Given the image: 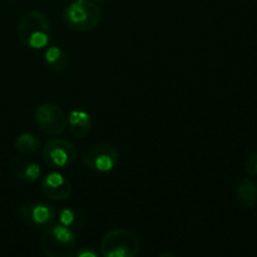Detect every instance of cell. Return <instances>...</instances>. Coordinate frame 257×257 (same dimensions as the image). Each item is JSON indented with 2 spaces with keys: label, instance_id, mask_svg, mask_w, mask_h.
I'll use <instances>...</instances> for the list:
<instances>
[{
  "label": "cell",
  "instance_id": "obj_3",
  "mask_svg": "<svg viewBox=\"0 0 257 257\" xmlns=\"http://www.w3.org/2000/svg\"><path fill=\"white\" fill-rule=\"evenodd\" d=\"M141 251V240L127 228H114L100 240V255L103 257H136Z\"/></svg>",
  "mask_w": 257,
  "mask_h": 257
},
{
  "label": "cell",
  "instance_id": "obj_5",
  "mask_svg": "<svg viewBox=\"0 0 257 257\" xmlns=\"http://www.w3.org/2000/svg\"><path fill=\"white\" fill-rule=\"evenodd\" d=\"M83 165L97 172H109L119 161L117 148L110 143H97L85 151L83 155Z\"/></svg>",
  "mask_w": 257,
  "mask_h": 257
},
{
  "label": "cell",
  "instance_id": "obj_15",
  "mask_svg": "<svg viewBox=\"0 0 257 257\" xmlns=\"http://www.w3.org/2000/svg\"><path fill=\"white\" fill-rule=\"evenodd\" d=\"M59 221L60 225L70 227V226H73L74 223L78 222V216L77 213L73 212L72 210H63L62 212L59 213Z\"/></svg>",
  "mask_w": 257,
  "mask_h": 257
},
{
  "label": "cell",
  "instance_id": "obj_9",
  "mask_svg": "<svg viewBox=\"0 0 257 257\" xmlns=\"http://www.w3.org/2000/svg\"><path fill=\"white\" fill-rule=\"evenodd\" d=\"M40 190L43 195L55 201L68 200L73 192L70 181L58 172H50L43 177L40 182Z\"/></svg>",
  "mask_w": 257,
  "mask_h": 257
},
{
  "label": "cell",
  "instance_id": "obj_7",
  "mask_svg": "<svg viewBox=\"0 0 257 257\" xmlns=\"http://www.w3.org/2000/svg\"><path fill=\"white\" fill-rule=\"evenodd\" d=\"M34 118L38 127L48 136L62 135L67 128V115L55 103H44L37 107Z\"/></svg>",
  "mask_w": 257,
  "mask_h": 257
},
{
  "label": "cell",
  "instance_id": "obj_6",
  "mask_svg": "<svg viewBox=\"0 0 257 257\" xmlns=\"http://www.w3.org/2000/svg\"><path fill=\"white\" fill-rule=\"evenodd\" d=\"M43 160L52 168L69 167L77 157V151L70 141L52 138L43 147Z\"/></svg>",
  "mask_w": 257,
  "mask_h": 257
},
{
  "label": "cell",
  "instance_id": "obj_10",
  "mask_svg": "<svg viewBox=\"0 0 257 257\" xmlns=\"http://www.w3.org/2000/svg\"><path fill=\"white\" fill-rule=\"evenodd\" d=\"M12 172L20 181L27 183H33L40 177V167L35 162L25 160L24 157H13L9 162Z\"/></svg>",
  "mask_w": 257,
  "mask_h": 257
},
{
  "label": "cell",
  "instance_id": "obj_8",
  "mask_svg": "<svg viewBox=\"0 0 257 257\" xmlns=\"http://www.w3.org/2000/svg\"><path fill=\"white\" fill-rule=\"evenodd\" d=\"M20 220L33 228L48 227L55 218V211L52 205L42 202H28L20 206Z\"/></svg>",
  "mask_w": 257,
  "mask_h": 257
},
{
  "label": "cell",
  "instance_id": "obj_12",
  "mask_svg": "<svg viewBox=\"0 0 257 257\" xmlns=\"http://www.w3.org/2000/svg\"><path fill=\"white\" fill-rule=\"evenodd\" d=\"M44 59L49 69L55 73H63L69 68L68 54L59 47H49L45 50Z\"/></svg>",
  "mask_w": 257,
  "mask_h": 257
},
{
  "label": "cell",
  "instance_id": "obj_1",
  "mask_svg": "<svg viewBox=\"0 0 257 257\" xmlns=\"http://www.w3.org/2000/svg\"><path fill=\"white\" fill-rule=\"evenodd\" d=\"M17 33L23 45L32 49H42L49 44L52 27L42 12L28 10L18 22Z\"/></svg>",
  "mask_w": 257,
  "mask_h": 257
},
{
  "label": "cell",
  "instance_id": "obj_2",
  "mask_svg": "<svg viewBox=\"0 0 257 257\" xmlns=\"http://www.w3.org/2000/svg\"><path fill=\"white\" fill-rule=\"evenodd\" d=\"M100 9L92 0H75L63 10V22L74 32L85 33L95 29L100 22Z\"/></svg>",
  "mask_w": 257,
  "mask_h": 257
},
{
  "label": "cell",
  "instance_id": "obj_4",
  "mask_svg": "<svg viewBox=\"0 0 257 257\" xmlns=\"http://www.w3.org/2000/svg\"><path fill=\"white\" fill-rule=\"evenodd\" d=\"M40 246L48 257H72L75 255L77 238L67 226H49L40 237Z\"/></svg>",
  "mask_w": 257,
  "mask_h": 257
},
{
  "label": "cell",
  "instance_id": "obj_16",
  "mask_svg": "<svg viewBox=\"0 0 257 257\" xmlns=\"http://www.w3.org/2000/svg\"><path fill=\"white\" fill-rule=\"evenodd\" d=\"M245 171L246 173L251 176H255L257 175V152L251 155L250 157L246 160L245 163Z\"/></svg>",
  "mask_w": 257,
  "mask_h": 257
},
{
  "label": "cell",
  "instance_id": "obj_11",
  "mask_svg": "<svg viewBox=\"0 0 257 257\" xmlns=\"http://www.w3.org/2000/svg\"><path fill=\"white\" fill-rule=\"evenodd\" d=\"M67 125L74 137H87L88 133L90 132V127H92L90 115L84 110H72L67 118Z\"/></svg>",
  "mask_w": 257,
  "mask_h": 257
},
{
  "label": "cell",
  "instance_id": "obj_13",
  "mask_svg": "<svg viewBox=\"0 0 257 257\" xmlns=\"http://www.w3.org/2000/svg\"><path fill=\"white\" fill-rule=\"evenodd\" d=\"M237 200L245 207L253 208L257 205V185L251 178H243L240 181L236 190Z\"/></svg>",
  "mask_w": 257,
  "mask_h": 257
},
{
  "label": "cell",
  "instance_id": "obj_17",
  "mask_svg": "<svg viewBox=\"0 0 257 257\" xmlns=\"http://www.w3.org/2000/svg\"><path fill=\"white\" fill-rule=\"evenodd\" d=\"M75 255L78 257H95L97 252L92 247H82L75 252Z\"/></svg>",
  "mask_w": 257,
  "mask_h": 257
},
{
  "label": "cell",
  "instance_id": "obj_14",
  "mask_svg": "<svg viewBox=\"0 0 257 257\" xmlns=\"http://www.w3.org/2000/svg\"><path fill=\"white\" fill-rule=\"evenodd\" d=\"M15 151L22 156L33 155L40 147V141L32 133H22L14 142Z\"/></svg>",
  "mask_w": 257,
  "mask_h": 257
},
{
  "label": "cell",
  "instance_id": "obj_18",
  "mask_svg": "<svg viewBox=\"0 0 257 257\" xmlns=\"http://www.w3.org/2000/svg\"><path fill=\"white\" fill-rule=\"evenodd\" d=\"M92 2H98V3H105V2H109V0H92Z\"/></svg>",
  "mask_w": 257,
  "mask_h": 257
}]
</instances>
